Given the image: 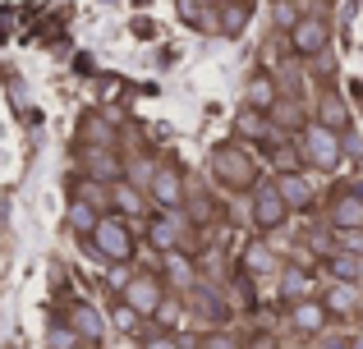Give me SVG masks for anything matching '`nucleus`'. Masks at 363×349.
Masks as SVG:
<instances>
[{
    "label": "nucleus",
    "mask_w": 363,
    "mask_h": 349,
    "mask_svg": "<svg viewBox=\"0 0 363 349\" xmlns=\"http://www.w3.org/2000/svg\"><path fill=\"white\" fill-rule=\"evenodd\" d=\"M327 267H331V280L359 285V280H363V253H345V248H336V253L327 258Z\"/></svg>",
    "instance_id": "obj_15"
},
{
    "label": "nucleus",
    "mask_w": 363,
    "mask_h": 349,
    "mask_svg": "<svg viewBox=\"0 0 363 349\" xmlns=\"http://www.w3.org/2000/svg\"><path fill=\"white\" fill-rule=\"evenodd\" d=\"M331 225L336 230H363V184H350L331 202Z\"/></svg>",
    "instance_id": "obj_10"
},
{
    "label": "nucleus",
    "mask_w": 363,
    "mask_h": 349,
    "mask_svg": "<svg viewBox=\"0 0 363 349\" xmlns=\"http://www.w3.org/2000/svg\"><path fill=\"white\" fill-rule=\"evenodd\" d=\"M147 198L161 207V212H179L184 207V171L179 166H157L152 171V184H147Z\"/></svg>",
    "instance_id": "obj_6"
},
{
    "label": "nucleus",
    "mask_w": 363,
    "mask_h": 349,
    "mask_svg": "<svg viewBox=\"0 0 363 349\" xmlns=\"http://www.w3.org/2000/svg\"><path fill=\"white\" fill-rule=\"evenodd\" d=\"M248 207H253V225H257L262 234L281 230V225L290 221V207H285V198L276 193V179H272V184H262V179H257V184H253V198H248Z\"/></svg>",
    "instance_id": "obj_4"
},
{
    "label": "nucleus",
    "mask_w": 363,
    "mask_h": 349,
    "mask_svg": "<svg viewBox=\"0 0 363 349\" xmlns=\"http://www.w3.org/2000/svg\"><path fill=\"white\" fill-rule=\"evenodd\" d=\"M299 152H303V161L318 166V171H336V166L345 161V143H340V134H331V129H322V125H303Z\"/></svg>",
    "instance_id": "obj_3"
},
{
    "label": "nucleus",
    "mask_w": 363,
    "mask_h": 349,
    "mask_svg": "<svg viewBox=\"0 0 363 349\" xmlns=\"http://www.w3.org/2000/svg\"><path fill=\"white\" fill-rule=\"evenodd\" d=\"M244 106H248V110H257V115L276 110V83H272V74H253V79H248V88H244Z\"/></svg>",
    "instance_id": "obj_14"
},
{
    "label": "nucleus",
    "mask_w": 363,
    "mask_h": 349,
    "mask_svg": "<svg viewBox=\"0 0 363 349\" xmlns=\"http://www.w3.org/2000/svg\"><path fill=\"white\" fill-rule=\"evenodd\" d=\"M92 248H97V258H106V262H129L133 258V230H129V221L116 212H106L97 225H92Z\"/></svg>",
    "instance_id": "obj_2"
},
{
    "label": "nucleus",
    "mask_w": 363,
    "mask_h": 349,
    "mask_svg": "<svg viewBox=\"0 0 363 349\" xmlns=\"http://www.w3.org/2000/svg\"><path fill=\"white\" fill-rule=\"evenodd\" d=\"M198 313H203L207 317V322H225V304H221V299H207V294H198Z\"/></svg>",
    "instance_id": "obj_24"
},
{
    "label": "nucleus",
    "mask_w": 363,
    "mask_h": 349,
    "mask_svg": "<svg viewBox=\"0 0 363 349\" xmlns=\"http://www.w3.org/2000/svg\"><path fill=\"white\" fill-rule=\"evenodd\" d=\"M69 349H88V345H83V341H79V345H69Z\"/></svg>",
    "instance_id": "obj_33"
},
{
    "label": "nucleus",
    "mask_w": 363,
    "mask_h": 349,
    "mask_svg": "<svg viewBox=\"0 0 363 349\" xmlns=\"http://www.w3.org/2000/svg\"><path fill=\"white\" fill-rule=\"evenodd\" d=\"M74 198H83V202H92L97 212H106V207H111V188H101L97 179H79V188H74Z\"/></svg>",
    "instance_id": "obj_22"
},
{
    "label": "nucleus",
    "mask_w": 363,
    "mask_h": 349,
    "mask_svg": "<svg viewBox=\"0 0 363 349\" xmlns=\"http://www.w3.org/2000/svg\"><path fill=\"white\" fill-rule=\"evenodd\" d=\"M327 349H345V341H331V345H327Z\"/></svg>",
    "instance_id": "obj_32"
},
{
    "label": "nucleus",
    "mask_w": 363,
    "mask_h": 349,
    "mask_svg": "<svg viewBox=\"0 0 363 349\" xmlns=\"http://www.w3.org/2000/svg\"><path fill=\"white\" fill-rule=\"evenodd\" d=\"M65 326H69L74 336H79L83 345H97L101 336H106V317H101V308H92V304H69V313H65Z\"/></svg>",
    "instance_id": "obj_7"
},
{
    "label": "nucleus",
    "mask_w": 363,
    "mask_h": 349,
    "mask_svg": "<svg viewBox=\"0 0 363 349\" xmlns=\"http://www.w3.org/2000/svg\"><path fill=\"white\" fill-rule=\"evenodd\" d=\"M179 239H184V216H179V212H161V216L147 221V244L157 253H175Z\"/></svg>",
    "instance_id": "obj_9"
},
{
    "label": "nucleus",
    "mask_w": 363,
    "mask_h": 349,
    "mask_svg": "<svg viewBox=\"0 0 363 349\" xmlns=\"http://www.w3.org/2000/svg\"><path fill=\"white\" fill-rule=\"evenodd\" d=\"M69 345H79V336H74L69 326H55V331H51V349H69Z\"/></svg>",
    "instance_id": "obj_28"
},
{
    "label": "nucleus",
    "mask_w": 363,
    "mask_h": 349,
    "mask_svg": "<svg viewBox=\"0 0 363 349\" xmlns=\"http://www.w3.org/2000/svg\"><path fill=\"white\" fill-rule=\"evenodd\" d=\"M88 179H97V184H101V179H106V184L120 179V161H116L111 147H106V152H101V147H88Z\"/></svg>",
    "instance_id": "obj_17"
},
{
    "label": "nucleus",
    "mask_w": 363,
    "mask_h": 349,
    "mask_svg": "<svg viewBox=\"0 0 363 349\" xmlns=\"http://www.w3.org/2000/svg\"><path fill=\"white\" fill-rule=\"evenodd\" d=\"M340 234V248L345 253H363V230H336Z\"/></svg>",
    "instance_id": "obj_26"
},
{
    "label": "nucleus",
    "mask_w": 363,
    "mask_h": 349,
    "mask_svg": "<svg viewBox=\"0 0 363 349\" xmlns=\"http://www.w3.org/2000/svg\"><path fill=\"white\" fill-rule=\"evenodd\" d=\"M111 207H116V216H124V221H129V216H138V212H143L138 188L124 184V179H116V184H111Z\"/></svg>",
    "instance_id": "obj_19"
},
{
    "label": "nucleus",
    "mask_w": 363,
    "mask_h": 349,
    "mask_svg": "<svg viewBox=\"0 0 363 349\" xmlns=\"http://www.w3.org/2000/svg\"><path fill=\"white\" fill-rule=\"evenodd\" d=\"M143 349H184V345H179L175 336H166V331H152L147 341H143Z\"/></svg>",
    "instance_id": "obj_25"
},
{
    "label": "nucleus",
    "mask_w": 363,
    "mask_h": 349,
    "mask_svg": "<svg viewBox=\"0 0 363 349\" xmlns=\"http://www.w3.org/2000/svg\"><path fill=\"white\" fill-rule=\"evenodd\" d=\"M276 193L285 198L290 212H308V207H313V184L303 175H294V171H285L281 179H276Z\"/></svg>",
    "instance_id": "obj_13"
},
{
    "label": "nucleus",
    "mask_w": 363,
    "mask_h": 349,
    "mask_svg": "<svg viewBox=\"0 0 363 349\" xmlns=\"http://www.w3.org/2000/svg\"><path fill=\"white\" fill-rule=\"evenodd\" d=\"M322 308L336 317H350L359 308V285H345V280H336V285L327 290V299H322Z\"/></svg>",
    "instance_id": "obj_16"
},
{
    "label": "nucleus",
    "mask_w": 363,
    "mask_h": 349,
    "mask_svg": "<svg viewBox=\"0 0 363 349\" xmlns=\"http://www.w3.org/2000/svg\"><path fill=\"white\" fill-rule=\"evenodd\" d=\"M198 349H240V345H235L230 336H221V331H216V336H207V341L198 345Z\"/></svg>",
    "instance_id": "obj_30"
},
{
    "label": "nucleus",
    "mask_w": 363,
    "mask_h": 349,
    "mask_svg": "<svg viewBox=\"0 0 363 349\" xmlns=\"http://www.w3.org/2000/svg\"><path fill=\"white\" fill-rule=\"evenodd\" d=\"M207 171L221 179L225 188H253L257 184V161L240 143H216L212 156H207Z\"/></svg>",
    "instance_id": "obj_1"
},
{
    "label": "nucleus",
    "mask_w": 363,
    "mask_h": 349,
    "mask_svg": "<svg viewBox=\"0 0 363 349\" xmlns=\"http://www.w3.org/2000/svg\"><path fill=\"white\" fill-rule=\"evenodd\" d=\"M161 299H166V285H161V276H152V271H138V276L124 280V304L138 317H152L161 308Z\"/></svg>",
    "instance_id": "obj_5"
},
{
    "label": "nucleus",
    "mask_w": 363,
    "mask_h": 349,
    "mask_svg": "<svg viewBox=\"0 0 363 349\" xmlns=\"http://www.w3.org/2000/svg\"><path fill=\"white\" fill-rule=\"evenodd\" d=\"M101 216H106V212H97L92 202L74 198V202H69V212H65V221H69V230H74V234H92V225H97Z\"/></svg>",
    "instance_id": "obj_18"
},
{
    "label": "nucleus",
    "mask_w": 363,
    "mask_h": 349,
    "mask_svg": "<svg viewBox=\"0 0 363 349\" xmlns=\"http://www.w3.org/2000/svg\"><path fill=\"white\" fill-rule=\"evenodd\" d=\"M244 271L248 276H272L276 271V253L267 248V244H248L244 248Z\"/></svg>",
    "instance_id": "obj_20"
},
{
    "label": "nucleus",
    "mask_w": 363,
    "mask_h": 349,
    "mask_svg": "<svg viewBox=\"0 0 363 349\" xmlns=\"http://www.w3.org/2000/svg\"><path fill=\"white\" fill-rule=\"evenodd\" d=\"M327 308H322V299H294L290 304V326L294 331H303V336H318L322 326H327Z\"/></svg>",
    "instance_id": "obj_11"
},
{
    "label": "nucleus",
    "mask_w": 363,
    "mask_h": 349,
    "mask_svg": "<svg viewBox=\"0 0 363 349\" xmlns=\"http://www.w3.org/2000/svg\"><path fill=\"white\" fill-rule=\"evenodd\" d=\"M290 46H294V55H322V46H327V18L303 14L299 23L290 28Z\"/></svg>",
    "instance_id": "obj_8"
},
{
    "label": "nucleus",
    "mask_w": 363,
    "mask_h": 349,
    "mask_svg": "<svg viewBox=\"0 0 363 349\" xmlns=\"http://www.w3.org/2000/svg\"><path fill=\"white\" fill-rule=\"evenodd\" d=\"M253 9V0H235V5H225V18H221V33L225 37H235L244 28V14Z\"/></svg>",
    "instance_id": "obj_23"
},
{
    "label": "nucleus",
    "mask_w": 363,
    "mask_h": 349,
    "mask_svg": "<svg viewBox=\"0 0 363 349\" xmlns=\"http://www.w3.org/2000/svg\"><path fill=\"white\" fill-rule=\"evenodd\" d=\"M116 322L124 326V331H133V326H138V322H143V317H138V313H133V308H129V304H120V308H116Z\"/></svg>",
    "instance_id": "obj_29"
},
{
    "label": "nucleus",
    "mask_w": 363,
    "mask_h": 349,
    "mask_svg": "<svg viewBox=\"0 0 363 349\" xmlns=\"http://www.w3.org/2000/svg\"><path fill=\"white\" fill-rule=\"evenodd\" d=\"M308 271H299V267H285V276H281V294L285 299H308Z\"/></svg>",
    "instance_id": "obj_21"
},
{
    "label": "nucleus",
    "mask_w": 363,
    "mask_h": 349,
    "mask_svg": "<svg viewBox=\"0 0 363 349\" xmlns=\"http://www.w3.org/2000/svg\"><path fill=\"white\" fill-rule=\"evenodd\" d=\"M253 349H276V341H272V336H262V341H253Z\"/></svg>",
    "instance_id": "obj_31"
},
{
    "label": "nucleus",
    "mask_w": 363,
    "mask_h": 349,
    "mask_svg": "<svg viewBox=\"0 0 363 349\" xmlns=\"http://www.w3.org/2000/svg\"><path fill=\"white\" fill-rule=\"evenodd\" d=\"M313 125H322V129H331V134L345 138V129H350V106L336 97V92H322V97H318V120H313Z\"/></svg>",
    "instance_id": "obj_12"
},
{
    "label": "nucleus",
    "mask_w": 363,
    "mask_h": 349,
    "mask_svg": "<svg viewBox=\"0 0 363 349\" xmlns=\"http://www.w3.org/2000/svg\"><path fill=\"white\" fill-rule=\"evenodd\" d=\"M152 317H157L161 326H170V322H175V317H179V304H175V299H161V308H157V313H152Z\"/></svg>",
    "instance_id": "obj_27"
}]
</instances>
